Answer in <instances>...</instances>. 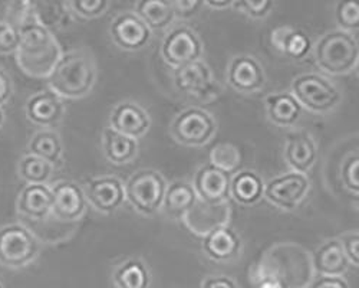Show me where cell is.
<instances>
[{
    "label": "cell",
    "mask_w": 359,
    "mask_h": 288,
    "mask_svg": "<svg viewBox=\"0 0 359 288\" xmlns=\"http://www.w3.org/2000/svg\"><path fill=\"white\" fill-rule=\"evenodd\" d=\"M19 32L20 44L15 53L18 67L29 77L48 79L64 53L56 37L36 19L35 11Z\"/></svg>",
    "instance_id": "cell-1"
},
{
    "label": "cell",
    "mask_w": 359,
    "mask_h": 288,
    "mask_svg": "<svg viewBox=\"0 0 359 288\" xmlns=\"http://www.w3.org/2000/svg\"><path fill=\"white\" fill-rule=\"evenodd\" d=\"M46 81L49 90L62 100H78L88 96L97 81V65L93 55L85 49L62 53Z\"/></svg>",
    "instance_id": "cell-2"
},
{
    "label": "cell",
    "mask_w": 359,
    "mask_h": 288,
    "mask_svg": "<svg viewBox=\"0 0 359 288\" xmlns=\"http://www.w3.org/2000/svg\"><path fill=\"white\" fill-rule=\"evenodd\" d=\"M312 274L313 266L309 252L293 242L278 244L266 251L257 268L259 278H273L286 288H292V280L309 282Z\"/></svg>",
    "instance_id": "cell-3"
},
{
    "label": "cell",
    "mask_w": 359,
    "mask_h": 288,
    "mask_svg": "<svg viewBox=\"0 0 359 288\" xmlns=\"http://www.w3.org/2000/svg\"><path fill=\"white\" fill-rule=\"evenodd\" d=\"M315 61L329 75H346L359 63V48L353 34L332 31L325 34L315 45Z\"/></svg>",
    "instance_id": "cell-4"
},
{
    "label": "cell",
    "mask_w": 359,
    "mask_h": 288,
    "mask_svg": "<svg viewBox=\"0 0 359 288\" xmlns=\"http://www.w3.org/2000/svg\"><path fill=\"white\" fill-rule=\"evenodd\" d=\"M39 255V241L23 223L0 226V266L20 270L31 266Z\"/></svg>",
    "instance_id": "cell-5"
},
{
    "label": "cell",
    "mask_w": 359,
    "mask_h": 288,
    "mask_svg": "<svg viewBox=\"0 0 359 288\" xmlns=\"http://www.w3.org/2000/svg\"><path fill=\"white\" fill-rule=\"evenodd\" d=\"M167 183L163 175L153 169L135 171L124 185L126 200L141 215H154L163 208Z\"/></svg>",
    "instance_id": "cell-6"
},
{
    "label": "cell",
    "mask_w": 359,
    "mask_h": 288,
    "mask_svg": "<svg viewBox=\"0 0 359 288\" xmlns=\"http://www.w3.org/2000/svg\"><path fill=\"white\" fill-rule=\"evenodd\" d=\"M290 94L301 107L318 114L332 111L342 100L335 84L319 74H304L294 78Z\"/></svg>",
    "instance_id": "cell-7"
},
{
    "label": "cell",
    "mask_w": 359,
    "mask_h": 288,
    "mask_svg": "<svg viewBox=\"0 0 359 288\" xmlns=\"http://www.w3.org/2000/svg\"><path fill=\"white\" fill-rule=\"evenodd\" d=\"M217 133V123L210 112L201 108H187L177 114L171 124L172 138L189 148H201Z\"/></svg>",
    "instance_id": "cell-8"
},
{
    "label": "cell",
    "mask_w": 359,
    "mask_h": 288,
    "mask_svg": "<svg viewBox=\"0 0 359 288\" xmlns=\"http://www.w3.org/2000/svg\"><path fill=\"white\" fill-rule=\"evenodd\" d=\"M311 189V181L306 175L296 171L285 173L282 176L271 179L264 185L263 196L272 205L292 211L302 204Z\"/></svg>",
    "instance_id": "cell-9"
},
{
    "label": "cell",
    "mask_w": 359,
    "mask_h": 288,
    "mask_svg": "<svg viewBox=\"0 0 359 288\" xmlns=\"http://www.w3.org/2000/svg\"><path fill=\"white\" fill-rule=\"evenodd\" d=\"M161 55L168 65L180 68L200 61L203 55V42L193 29L187 26H178L171 29L164 38Z\"/></svg>",
    "instance_id": "cell-10"
},
{
    "label": "cell",
    "mask_w": 359,
    "mask_h": 288,
    "mask_svg": "<svg viewBox=\"0 0 359 288\" xmlns=\"http://www.w3.org/2000/svg\"><path fill=\"white\" fill-rule=\"evenodd\" d=\"M174 82L178 91L193 98L207 101L217 96L216 78L210 67L203 61H196L175 68Z\"/></svg>",
    "instance_id": "cell-11"
},
{
    "label": "cell",
    "mask_w": 359,
    "mask_h": 288,
    "mask_svg": "<svg viewBox=\"0 0 359 288\" xmlns=\"http://www.w3.org/2000/svg\"><path fill=\"white\" fill-rule=\"evenodd\" d=\"M52 192V211L53 216L59 222H76L79 221L88 208L83 189L74 181H59L50 186Z\"/></svg>",
    "instance_id": "cell-12"
},
{
    "label": "cell",
    "mask_w": 359,
    "mask_h": 288,
    "mask_svg": "<svg viewBox=\"0 0 359 288\" xmlns=\"http://www.w3.org/2000/svg\"><path fill=\"white\" fill-rule=\"evenodd\" d=\"M231 218V207L229 202L222 204H207L203 200H196L193 208L186 214L183 222L189 228L190 233L197 237L204 238L212 234L213 230L229 226Z\"/></svg>",
    "instance_id": "cell-13"
},
{
    "label": "cell",
    "mask_w": 359,
    "mask_h": 288,
    "mask_svg": "<svg viewBox=\"0 0 359 288\" xmlns=\"http://www.w3.org/2000/svg\"><path fill=\"white\" fill-rule=\"evenodd\" d=\"M226 77L231 89L242 94H255L266 84L263 65L252 55L234 56L227 68Z\"/></svg>",
    "instance_id": "cell-14"
},
{
    "label": "cell",
    "mask_w": 359,
    "mask_h": 288,
    "mask_svg": "<svg viewBox=\"0 0 359 288\" xmlns=\"http://www.w3.org/2000/svg\"><path fill=\"white\" fill-rule=\"evenodd\" d=\"M109 35L114 44L124 51H140L151 41V31L135 12L119 13L109 26Z\"/></svg>",
    "instance_id": "cell-15"
},
{
    "label": "cell",
    "mask_w": 359,
    "mask_h": 288,
    "mask_svg": "<svg viewBox=\"0 0 359 288\" xmlns=\"http://www.w3.org/2000/svg\"><path fill=\"white\" fill-rule=\"evenodd\" d=\"M89 205L101 214H112L124 205V183L114 176H102L89 181L83 189Z\"/></svg>",
    "instance_id": "cell-16"
},
{
    "label": "cell",
    "mask_w": 359,
    "mask_h": 288,
    "mask_svg": "<svg viewBox=\"0 0 359 288\" xmlns=\"http://www.w3.org/2000/svg\"><path fill=\"white\" fill-rule=\"evenodd\" d=\"M65 104L61 97H57L49 89L31 96L26 101L25 112L26 119L39 127H55L62 122L65 115Z\"/></svg>",
    "instance_id": "cell-17"
},
{
    "label": "cell",
    "mask_w": 359,
    "mask_h": 288,
    "mask_svg": "<svg viewBox=\"0 0 359 288\" xmlns=\"http://www.w3.org/2000/svg\"><path fill=\"white\" fill-rule=\"evenodd\" d=\"M230 183L231 176L229 173L208 163L196 171L193 188L198 200L207 202V204H222V202H229Z\"/></svg>",
    "instance_id": "cell-18"
},
{
    "label": "cell",
    "mask_w": 359,
    "mask_h": 288,
    "mask_svg": "<svg viewBox=\"0 0 359 288\" xmlns=\"http://www.w3.org/2000/svg\"><path fill=\"white\" fill-rule=\"evenodd\" d=\"M149 126H151L149 114L134 101L116 104L109 115V129L135 140L145 136Z\"/></svg>",
    "instance_id": "cell-19"
},
{
    "label": "cell",
    "mask_w": 359,
    "mask_h": 288,
    "mask_svg": "<svg viewBox=\"0 0 359 288\" xmlns=\"http://www.w3.org/2000/svg\"><path fill=\"white\" fill-rule=\"evenodd\" d=\"M283 156L292 171L306 175L318 159V149L313 137L306 131L290 134L285 144Z\"/></svg>",
    "instance_id": "cell-20"
},
{
    "label": "cell",
    "mask_w": 359,
    "mask_h": 288,
    "mask_svg": "<svg viewBox=\"0 0 359 288\" xmlns=\"http://www.w3.org/2000/svg\"><path fill=\"white\" fill-rule=\"evenodd\" d=\"M18 214L41 222L50 216L52 192L48 185H25L16 199Z\"/></svg>",
    "instance_id": "cell-21"
},
{
    "label": "cell",
    "mask_w": 359,
    "mask_h": 288,
    "mask_svg": "<svg viewBox=\"0 0 359 288\" xmlns=\"http://www.w3.org/2000/svg\"><path fill=\"white\" fill-rule=\"evenodd\" d=\"M203 252L213 261H231L242 252V240L231 228L223 226L203 238Z\"/></svg>",
    "instance_id": "cell-22"
},
{
    "label": "cell",
    "mask_w": 359,
    "mask_h": 288,
    "mask_svg": "<svg viewBox=\"0 0 359 288\" xmlns=\"http://www.w3.org/2000/svg\"><path fill=\"white\" fill-rule=\"evenodd\" d=\"M312 266L320 277H342L348 271L349 261L341 241L334 238L322 244L312 258Z\"/></svg>",
    "instance_id": "cell-23"
},
{
    "label": "cell",
    "mask_w": 359,
    "mask_h": 288,
    "mask_svg": "<svg viewBox=\"0 0 359 288\" xmlns=\"http://www.w3.org/2000/svg\"><path fill=\"white\" fill-rule=\"evenodd\" d=\"M27 155L36 156L59 167L64 164V144L57 131L52 129H43L36 131L27 143Z\"/></svg>",
    "instance_id": "cell-24"
},
{
    "label": "cell",
    "mask_w": 359,
    "mask_h": 288,
    "mask_svg": "<svg viewBox=\"0 0 359 288\" xmlns=\"http://www.w3.org/2000/svg\"><path fill=\"white\" fill-rule=\"evenodd\" d=\"M267 117L278 127H292L302 115V107L290 93L271 94L266 101Z\"/></svg>",
    "instance_id": "cell-25"
},
{
    "label": "cell",
    "mask_w": 359,
    "mask_h": 288,
    "mask_svg": "<svg viewBox=\"0 0 359 288\" xmlns=\"http://www.w3.org/2000/svg\"><path fill=\"white\" fill-rule=\"evenodd\" d=\"M197 195L191 183L184 181H177L167 185L163 209L172 219H182L196 204Z\"/></svg>",
    "instance_id": "cell-26"
},
{
    "label": "cell",
    "mask_w": 359,
    "mask_h": 288,
    "mask_svg": "<svg viewBox=\"0 0 359 288\" xmlns=\"http://www.w3.org/2000/svg\"><path fill=\"white\" fill-rule=\"evenodd\" d=\"M273 46L292 60H304L311 52L312 42L311 38L301 31L289 26H282L272 32Z\"/></svg>",
    "instance_id": "cell-27"
},
{
    "label": "cell",
    "mask_w": 359,
    "mask_h": 288,
    "mask_svg": "<svg viewBox=\"0 0 359 288\" xmlns=\"http://www.w3.org/2000/svg\"><path fill=\"white\" fill-rule=\"evenodd\" d=\"M264 183L253 170H242L236 173L230 183V196L237 204L249 207L255 205L263 197Z\"/></svg>",
    "instance_id": "cell-28"
},
{
    "label": "cell",
    "mask_w": 359,
    "mask_h": 288,
    "mask_svg": "<svg viewBox=\"0 0 359 288\" xmlns=\"http://www.w3.org/2000/svg\"><path fill=\"white\" fill-rule=\"evenodd\" d=\"M102 146L107 159L118 166L131 163L138 155V141L112 129L105 130Z\"/></svg>",
    "instance_id": "cell-29"
},
{
    "label": "cell",
    "mask_w": 359,
    "mask_h": 288,
    "mask_svg": "<svg viewBox=\"0 0 359 288\" xmlns=\"http://www.w3.org/2000/svg\"><path fill=\"white\" fill-rule=\"evenodd\" d=\"M135 15L149 27V31H164L175 19L171 2L142 0L135 5Z\"/></svg>",
    "instance_id": "cell-30"
},
{
    "label": "cell",
    "mask_w": 359,
    "mask_h": 288,
    "mask_svg": "<svg viewBox=\"0 0 359 288\" xmlns=\"http://www.w3.org/2000/svg\"><path fill=\"white\" fill-rule=\"evenodd\" d=\"M55 166L32 155H23L18 163V175L26 185H48L53 175Z\"/></svg>",
    "instance_id": "cell-31"
},
{
    "label": "cell",
    "mask_w": 359,
    "mask_h": 288,
    "mask_svg": "<svg viewBox=\"0 0 359 288\" xmlns=\"http://www.w3.org/2000/svg\"><path fill=\"white\" fill-rule=\"evenodd\" d=\"M114 282L118 288H148V268L140 259H128L115 270Z\"/></svg>",
    "instance_id": "cell-32"
},
{
    "label": "cell",
    "mask_w": 359,
    "mask_h": 288,
    "mask_svg": "<svg viewBox=\"0 0 359 288\" xmlns=\"http://www.w3.org/2000/svg\"><path fill=\"white\" fill-rule=\"evenodd\" d=\"M210 164L231 175L242 166V152L236 144L219 143L210 152Z\"/></svg>",
    "instance_id": "cell-33"
},
{
    "label": "cell",
    "mask_w": 359,
    "mask_h": 288,
    "mask_svg": "<svg viewBox=\"0 0 359 288\" xmlns=\"http://www.w3.org/2000/svg\"><path fill=\"white\" fill-rule=\"evenodd\" d=\"M34 16V2L20 0H0V25L20 27Z\"/></svg>",
    "instance_id": "cell-34"
},
{
    "label": "cell",
    "mask_w": 359,
    "mask_h": 288,
    "mask_svg": "<svg viewBox=\"0 0 359 288\" xmlns=\"http://www.w3.org/2000/svg\"><path fill=\"white\" fill-rule=\"evenodd\" d=\"M337 22L341 31L353 34L359 27V5L355 2H339L337 6Z\"/></svg>",
    "instance_id": "cell-35"
},
{
    "label": "cell",
    "mask_w": 359,
    "mask_h": 288,
    "mask_svg": "<svg viewBox=\"0 0 359 288\" xmlns=\"http://www.w3.org/2000/svg\"><path fill=\"white\" fill-rule=\"evenodd\" d=\"M341 181L344 188L351 193H359V156L356 152L344 159L341 164Z\"/></svg>",
    "instance_id": "cell-36"
},
{
    "label": "cell",
    "mask_w": 359,
    "mask_h": 288,
    "mask_svg": "<svg viewBox=\"0 0 359 288\" xmlns=\"http://www.w3.org/2000/svg\"><path fill=\"white\" fill-rule=\"evenodd\" d=\"M68 8L83 19H97L107 12L109 4L107 0H75L68 4Z\"/></svg>",
    "instance_id": "cell-37"
},
{
    "label": "cell",
    "mask_w": 359,
    "mask_h": 288,
    "mask_svg": "<svg viewBox=\"0 0 359 288\" xmlns=\"http://www.w3.org/2000/svg\"><path fill=\"white\" fill-rule=\"evenodd\" d=\"M231 6L253 19H263L272 11L273 2L271 0H241V2H233Z\"/></svg>",
    "instance_id": "cell-38"
},
{
    "label": "cell",
    "mask_w": 359,
    "mask_h": 288,
    "mask_svg": "<svg viewBox=\"0 0 359 288\" xmlns=\"http://www.w3.org/2000/svg\"><path fill=\"white\" fill-rule=\"evenodd\" d=\"M20 44L19 27L0 25V55H15Z\"/></svg>",
    "instance_id": "cell-39"
},
{
    "label": "cell",
    "mask_w": 359,
    "mask_h": 288,
    "mask_svg": "<svg viewBox=\"0 0 359 288\" xmlns=\"http://www.w3.org/2000/svg\"><path fill=\"white\" fill-rule=\"evenodd\" d=\"M339 241L349 264H353L355 267H358L359 266V234L356 230H351V233L344 234L339 238Z\"/></svg>",
    "instance_id": "cell-40"
},
{
    "label": "cell",
    "mask_w": 359,
    "mask_h": 288,
    "mask_svg": "<svg viewBox=\"0 0 359 288\" xmlns=\"http://www.w3.org/2000/svg\"><path fill=\"white\" fill-rule=\"evenodd\" d=\"M171 6L175 18L190 19L198 13L204 4L200 0H175V2H171Z\"/></svg>",
    "instance_id": "cell-41"
},
{
    "label": "cell",
    "mask_w": 359,
    "mask_h": 288,
    "mask_svg": "<svg viewBox=\"0 0 359 288\" xmlns=\"http://www.w3.org/2000/svg\"><path fill=\"white\" fill-rule=\"evenodd\" d=\"M12 96H13V81L9 72L4 67H0V107L8 104Z\"/></svg>",
    "instance_id": "cell-42"
},
{
    "label": "cell",
    "mask_w": 359,
    "mask_h": 288,
    "mask_svg": "<svg viewBox=\"0 0 359 288\" xmlns=\"http://www.w3.org/2000/svg\"><path fill=\"white\" fill-rule=\"evenodd\" d=\"M201 288H237V285L230 277L210 275L203 280Z\"/></svg>",
    "instance_id": "cell-43"
},
{
    "label": "cell",
    "mask_w": 359,
    "mask_h": 288,
    "mask_svg": "<svg viewBox=\"0 0 359 288\" xmlns=\"http://www.w3.org/2000/svg\"><path fill=\"white\" fill-rule=\"evenodd\" d=\"M312 288H349L342 277H319Z\"/></svg>",
    "instance_id": "cell-44"
},
{
    "label": "cell",
    "mask_w": 359,
    "mask_h": 288,
    "mask_svg": "<svg viewBox=\"0 0 359 288\" xmlns=\"http://www.w3.org/2000/svg\"><path fill=\"white\" fill-rule=\"evenodd\" d=\"M256 288H286V287L283 284H280L279 281L273 280V278L264 277V278H259L257 280Z\"/></svg>",
    "instance_id": "cell-45"
},
{
    "label": "cell",
    "mask_w": 359,
    "mask_h": 288,
    "mask_svg": "<svg viewBox=\"0 0 359 288\" xmlns=\"http://www.w3.org/2000/svg\"><path fill=\"white\" fill-rule=\"evenodd\" d=\"M203 4L212 9H226L233 5L231 0H207V2H203Z\"/></svg>",
    "instance_id": "cell-46"
},
{
    "label": "cell",
    "mask_w": 359,
    "mask_h": 288,
    "mask_svg": "<svg viewBox=\"0 0 359 288\" xmlns=\"http://www.w3.org/2000/svg\"><path fill=\"white\" fill-rule=\"evenodd\" d=\"M4 123H5V111L2 107H0V129L4 127Z\"/></svg>",
    "instance_id": "cell-47"
},
{
    "label": "cell",
    "mask_w": 359,
    "mask_h": 288,
    "mask_svg": "<svg viewBox=\"0 0 359 288\" xmlns=\"http://www.w3.org/2000/svg\"><path fill=\"white\" fill-rule=\"evenodd\" d=\"M0 288H5V287H4V284H2V282H0Z\"/></svg>",
    "instance_id": "cell-48"
}]
</instances>
